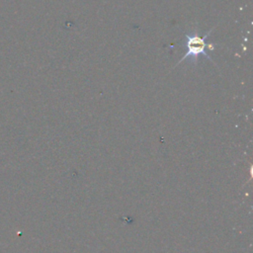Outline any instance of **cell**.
<instances>
[{
	"instance_id": "6da1fadb",
	"label": "cell",
	"mask_w": 253,
	"mask_h": 253,
	"mask_svg": "<svg viewBox=\"0 0 253 253\" xmlns=\"http://www.w3.org/2000/svg\"><path fill=\"white\" fill-rule=\"evenodd\" d=\"M212 30H213V28H211L203 37H200L198 34H186L185 37H186L187 52L185 53V55H183L180 58V60L176 64V66L179 65L182 61H184L186 59H190L193 62H197L200 57H204V58H207V59L212 61V59L207 52V48H208L207 39L209 38V36L211 35Z\"/></svg>"
}]
</instances>
